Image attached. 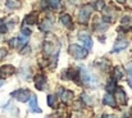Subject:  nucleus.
I'll use <instances>...</instances> for the list:
<instances>
[{
  "mask_svg": "<svg viewBox=\"0 0 132 118\" xmlns=\"http://www.w3.org/2000/svg\"><path fill=\"white\" fill-rule=\"evenodd\" d=\"M92 13V6L91 5H85L81 8L80 13H78V21L81 23H87L90 19V15Z\"/></svg>",
  "mask_w": 132,
  "mask_h": 118,
  "instance_id": "3",
  "label": "nucleus"
},
{
  "mask_svg": "<svg viewBox=\"0 0 132 118\" xmlns=\"http://www.w3.org/2000/svg\"><path fill=\"white\" fill-rule=\"evenodd\" d=\"M128 83H130V86H131V89H132V77L128 80Z\"/></svg>",
  "mask_w": 132,
  "mask_h": 118,
  "instance_id": "29",
  "label": "nucleus"
},
{
  "mask_svg": "<svg viewBox=\"0 0 132 118\" xmlns=\"http://www.w3.org/2000/svg\"><path fill=\"white\" fill-rule=\"evenodd\" d=\"M4 32H6V26L3 22H0V34H4Z\"/></svg>",
  "mask_w": 132,
  "mask_h": 118,
  "instance_id": "24",
  "label": "nucleus"
},
{
  "mask_svg": "<svg viewBox=\"0 0 132 118\" xmlns=\"http://www.w3.org/2000/svg\"><path fill=\"white\" fill-rule=\"evenodd\" d=\"M6 6L9 9H18L21 6V1L19 0H6Z\"/></svg>",
  "mask_w": 132,
  "mask_h": 118,
  "instance_id": "18",
  "label": "nucleus"
},
{
  "mask_svg": "<svg viewBox=\"0 0 132 118\" xmlns=\"http://www.w3.org/2000/svg\"><path fill=\"white\" fill-rule=\"evenodd\" d=\"M81 78H82L85 85H92L94 83V77L88 73L87 69H85L84 67H81Z\"/></svg>",
  "mask_w": 132,
  "mask_h": 118,
  "instance_id": "8",
  "label": "nucleus"
},
{
  "mask_svg": "<svg viewBox=\"0 0 132 118\" xmlns=\"http://www.w3.org/2000/svg\"><path fill=\"white\" fill-rule=\"evenodd\" d=\"M60 22H62L63 26H65V27H72V18H71V15L67 14V13L62 14V17H60Z\"/></svg>",
  "mask_w": 132,
  "mask_h": 118,
  "instance_id": "17",
  "label": "nucleus"
},
{
  "mask_svg": "<svg viewBox=\"0 0 132 118\" xmlns=\"http://www.w3.org/2000/svg\"><path fill=\"white\" fill-rule=\"evenodd\" d=\"M36 22H37V14H36V13H32V14L26 15V18H24V21H23V25H30V26H32V25H35Z\"/></svg>",
  "mask_w": 132,
  "mask_h": 118,
  "instance_id": "16",
  "label": "nucleus"
},
{
  "mask_svg": "<svg viewBox=\"0 0 132 118\" xmlns=\"http://www.w3.org/2000/svg\"><path fill=\"white\" fill-rule=\"evenodd\" d=\"M69 53L76 59H85L87 57V49L85 46H80L76 44H72L69 46Z\"/></svg>",
  "mask_w": 132,
  "mask_h": 118,
  "instance_id": "1",
  "label": "nucleus"
},
{
  "mask_svg": "<svg viewBox=\"0 0 132 118\" xmlns=\"http://www.w3.org/2000/svg\"><path fill=\"white\" fill-rule=\"evenodd\" d=\"M114 87H116V81L113 80V81H110V82L108 83V87H106V90L110 92V91H113V90H114Z\"/></svg>",
  "mask_w": 132,
  "mask_h": 118,
  "instance_id": "23",
  "label": "nucleus"
},
{
  "mask_svg": "<svg viewBox=\"0 0 132 118\" xmlns=\"http://www.w3.org/2000/svg\"><path fill=\"white\" fill-rule=\"evenodd\" d=\"M47 5H50V8L53 9H59L62 6V1L60 0H47Z\"/></svg>",
  "mask_w": 132,
  "mask_h": 118,
  "instance_id": "19",
  "label": "nucleus"
},
{
  "mask_svg": "<svg viewBox=\"0 0 132 118\" xmlns=\"http://www.w3.org/2000/svg\"><path fill=\"white\" fill-rule=\"evenodd\" d=\"M104 5H105V4H104V0H97V1L95 3V6H94V8H95L96 10H103V9H104Z\"/></svg>",
  "mask_w": 132,
  "mask_h": 118,
  "instance_id": "22",
  "label": "nucleus"
},
{
  "mask_svg": "<svg viewBox=\"0 0 132 118\" xmlns=\"http://www.w3.org/2000/svg\"><path fill=\"white\" fill-rule=\"evenodd\" d=\"M127 46H128V41H127V40H118V41L116 42L113 50H114L116 53H117V51H122V50H125Z\"/></svg>",
  "mask_w": 132,
  "mask_h": 118,
  "instance_id": "15",
  "label": "nucleus"
},
{
  "mask_svg": "<svg viewBox=\"0 0 132 118\" xmlns=\"http://www.w3.org/2000/svg\"><path fill=\"white\" fill-rule=\"evenodd\" d=\"M116 101L121 105H125L127 103V96L122 87H117V90H116Z\"/></svg>",
  "mask_w": 132,
  "mask_h": 118,
  "instance_id": "5",
  "label": "nucleus"
},
{
  "mask_svg": "<svg viewBox=\"0 0 132 118\" xmlns=\"http://www.w3.org/2000/svg\"><path fill=\"white\" fill-rule=\"evenodd\" d=\"M53 25H54V18H53V17H46L44 21L41 22L40 28H41L43 31H50L51 27H53Z\"/></svg>",
  "mask_w": 132,
  "mask_h": 118,
  "instance_id": "10",
  "label": "nucleus"
},
{
  "mask_svg": "<svg viewBox=\"0 0 132 118\" xmlns=\"http://www.w3.org/2000/svg\"><path fill=\"white\" fill-rule=\"evenodd\" d=\"M103 103H104L105 105H109V107H112V108H116V107H117V101H116V98H114V96H112V95H110L109 92L104 95Z\"/></svg>",
  "mask_w": 132,
  "mask_h": 118,
  "instance_id": "12",
  "label": "nucleus"
},
{
  "mask_svg": "<svg viewBox=\"0 0 132 118\" xmlns=\"http://www.w3.org/2000/svg\"><path fill=\"white\" fill-rule=\"evenodd\" d=\"M131 112H132V109H131Z\"/></svg>",
  "mask_w": 132,
  "mask_h": 118,
  "instance_id": "32",
  "label": "nucleus"
},
{
  "mask_svg": "<svg viewBox=\"0 0 132 118\" xmlns=\"http://www.w3.org/2000/svg\"><path fill=\"white\" fill-rule=\"evenodd\" d=\"M125 76V72L121 67H116L114 68V78L116 80H121L122 77Z\"/></svg>",
  "mask_w": 132,
  "mask_h": 118,
  "instance_id": "20",
  "label": "nucleus"
},
{
  "mask_svg": "<svg viewBox=\"0 0 132 118\" xmlns=\"http://www.w3.org/2000/svg\"><path fill=\"white\" fill-rule=\"evenodd\" d=\"M103 118H116V117H114V116H112V114H104Z\"/></svg>",
  "mask_w": 132,
  "mask_h": 118,
  "instance_id": "27",
  "label": "nucleus"
},
{
  "mask_svg": "<svg viewBox=\"0 0 132 118\" xmlns=\"http://www.w3.org/2000/svg\"><path fill=\"white\" fill-rule=\"evenodd\" d=\"M103 19H105L106 22H114V21H116V10H114L113 8H108V9L104 12Z\"/></svg>",
  "mask_w": 132,
  "mask_h": 118,
  "instance_id": "11",
  "label": "nucleus"
},
{
  "mask_svg": "<svg viewBox=\"0 0 132 118\" xmlns=\"http://www.w3.org/2000/svg\"><path fill=\"white\" fill-rule=\"evenodd\" d=\"M58 95L62 99V101H64V103H68L73 99V92L71 90H67V89H63V87H60L58 90Z\"/></svg>",
  "mask_w": 132,
  "mask_h": 118,
  "instance_id": "4",
  "label": "nucleus"
},
{
  "mask_svg": "<svg viewBox=\"0 0 132 118\" xmlns=\"http://www.w3.org/2000/svg\"><path fill=\"white\" fill-rule=\"evenodd\" d=\"M30 109L31 112H35V113H41V109L39 108V104H37V99L36 96L32 94V96L30 98Z\"/></svg>",
  "mask_w": 132,
  "mask_h": 118,
  "instance_id": "13",
  "label": "nucleus"
},
{
  "mask_svg": "<svg viewBox=\"0 0 132 118\" xmlns=\"http://www.w3.org/2000/svg\"><path fill=\"white\" fill-rule=\"evenodd\" d=\"M127 69H128V72H130V75H131V77H132V63H130V64H128Z\"/></svg>",
  "mask_w": 132,
  "mask_h": 118,
  "instance_id": "25",
  "label": "nucleus"
},
{
  "mask_svg": "<svg viewBox=\"0 0 132 118\" xmlns=\"http://www.w3.org/2000/svg\"><path fill=\"white\" fill-rule=\"evenodd\" d=\"M1 85H3V82H0V87H1Z\"/></svg>",
  "mask_w": 132,
  "mask_h": 118,
  "instance_id": "30",
  "label": "nucleus"
},
{
  "mask_svg": "<svg viewBox=\"0 0 132 118\" xmlns=\"http://www.w3.org/2000/svg\"><path fill=\"white\" fill-rule=\"evenodd\" d=\"M0 22H1V19H0Z\"/></svg>",
  "mask_w": 132,
  "mask_h": 118,
  "instance_id": "31",
  "label": "nucleus"
},
{
  "mask_svg": "<svg viewBox=\"0 0 132 118\" xmlns=\"http://www.w3.org/2000/svg\"><path fill=\"white\" fill-rule=\"evenodd\" d=\"M78 39L80 41L84 44V46L86 48V49H91V46H92V40H91V36L88 35L87 32H80L78 34Z\"/></svg>",
  "mask_w": 132,
  "mask_h": 118,
  "instance_id": "6",
  "label": "nucleus"
},
{
  "mask_svg": "<svg viewBox=\"0 0 132 118\" xmlns=\"http://www.w3.org/2000/svg\"><path fill=\"white\" fill-rule=\"evenodd\" d=\"M47 104H49V107H51V108H56V107H58V104H56V98H55L54 95H49V96H47Z\"/></svg>",
  "mask_w": 132,
  "mask_h": 118,
  "instance_id": "21",
  "label": "nucleus"
},
{
  "mask_svg": "<svg viewBox=\"0 0 132 118\" xmlns=\"http://www.w3.org/2000/svg\"><path fill=\"white\" fill-rule=\"evenodd\" d=\"M55 48H56V46H54V44H53V41H49V40H45V42H44V53H45V54H46V55H51Z\"/></svg>",
  "mask_w": 132,
  "mask_h": 118,
  "instance_id": "14",
  "label": "nucleus"
},
{
  "mask_svg": "<svg viewBox=\"0 0 132 118\" xmlns=\"http://www.w3.org/2000/svg\"><path fill=\"white\" fill-rule=\"evenodd\" d=\"M12 96L14 99H17L18 101H22V103H26L30 100V98L32 96L31 91L30 90H26V89H19V90H15L12 92Z\"/></svg>",
  "mask_w": 132,
  "mask_h": 118,
  "instance_id": "2",
  "label": "nucleus"
},
{
  "mask_svg": "<svg viewBox=\"0 0 132 118\" xmlns=\"http://www.w3.org/2000/svg\"><path fill=\"white\" fill-rule=\"evenodd\" d=\"M117 1H118L119 4H125V1H126V0H117Z\"/></svg>",
  "mask_w": 132,
  "mask_h": 118,
  "instance_id": "28",
  "label": "nucleus"
},
{
  "mask_svg": "<svg viewBox=\"0 0 132 118\" xmlns=\"http://www.w3.org/2000/svg\"><path fill=\"white\" fill-rule=\"evenodd\" d=\"M14 73V68L12 66H3L0 67V78H6Z\"/></svg>",
  "mask_w": 132,
  "mask_h": 118,
  "instance_id": "9",
  "label": "nucleus"
},
{
  "mask_svg": "<svg viewBox=\"0 0 132 118\" xmlns=\"http://www.w3.org/2000/svg\"><path fill=\"white\" fill-rule=\"evenodd\" d=\"M46 85H47V81H46V77H45L44 75H37L35 77V86H36V89L45 90L46 89Z\"/></svg>",
  "mask_w": 132,
  "mask_h": 118,
  "instance_id": "7",
  "label": "nucleus"
},
{
  "mask_svg": "<svg viewBox=\"0 0 132 118\" xmlns=\"http://www.w3.org/2000/svg\"><path fill=\"white\" fill-rule=\"evenodd\" d=\"M5 54H6V51H5V50H1V51H0V58H4Z\"/></svg>",
  "mask_w": 132,
  "mask_h": 118,
  "instance_id": "26",
  "label": "nucleus"
}]
</instances>
